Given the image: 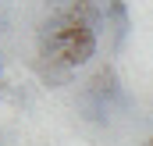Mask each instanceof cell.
I'll return each instance as SVG.
<instances>
[{"label":"cell","mask_w":153,"mask_h":146,"mask_svg":"<svg viewBox=\"0 0 153 146\" xmlns=\"http://www.w3.org/2000/svg\"><path fill=\"white\" fill-rule=\"evenodd\" d=\"M93 54H96V32L75 22V25H71V32H68V54H64V68L71 72V68H78V64H85Z\"/></svg>","instance_id":"6da1fadb"},{"label":"cell","mask_w":153,"mask_h":146,"mask_svg":"<svg viewBox=\"0 0 153 146\" xmlns=\"http://www.w3.org/2000/svg\"><path fill=\"white\" fill-rule=\"evenodd\" d=\"M89 96H96V100H103V104H111V100H117V78H114V72H103L96 75L93 82H89V89H85Z\"/></svg>","instance_id":"7a4b0ae2"},{"label":"cell","mask_w":153,"mask_h":146,"mask_svg":"<svg viewBox=\"0 0 153 146\" xmlns=\"http://www.w3.org/2000/svg\"><path fill=\"white\" fill-rule=\"evenodd\" d=\"M146 146H153V139H150V143H146Z\"/></svg>","instance_id":"3957f363"}]
</instances>
